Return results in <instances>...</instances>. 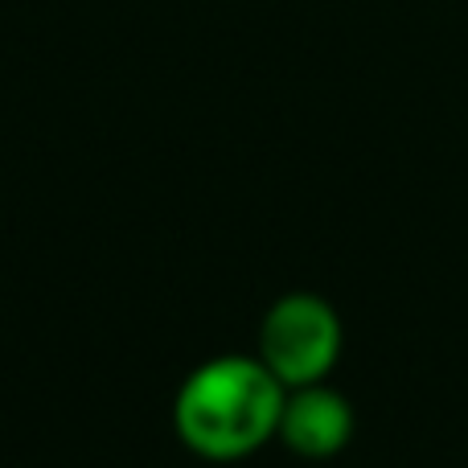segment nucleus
Returning a JSON list of instances; mask_svg holds the SVG:
<instances>
[{
    "label": "nucleus",
    "mask_w": 468,
    "mask_h": 468,
    "mask_svg": "<svg viewBox=\"0 0 468 468\" xmlns=\"http://www.w3.org/2000/svg\"><path fill=\"white\" fill-rule=\"evenodd\" d=\"M288 387L255 354H218L194 366L173 399V431L202 461H247L280 431Z\"/></svg>",
    "instance_id": "nucleus-1"
},
{
    "label": "nucleus",
    "mask_w": 468,
    "mask_h": 468,
    "mask_svg": "<svg viewBox=\"0 0 468 468\" xmlns=\"http://www.w3.org/2000/svg\"><path fill=\"white\" fill-rule=\"evenodd\" d=\"M354 428L357 420L349 399L329 382H313V387L288 390L275 440H283V448L304 461H329L349 448Z\"/></svg>",
    "instance_id": "nucleus-3"
},
{
    "label": "nucleus",
    "mask_w": 468,
    "mask_h": 468,
    "mask_svg": "<svg viewBox=\"0 0 468 468\" xmlns=\"http://www.w3.org/2000/svg\"><path fill=\"white\" fill-rule=\"evenodd\" d=\"M346 329L337 308L316 292H288L259 321L255 357L288 390L329 382L333 366L341 362Z\"/></svg>",
    "instance_id": "nucleus-2"
}]
</instances>
